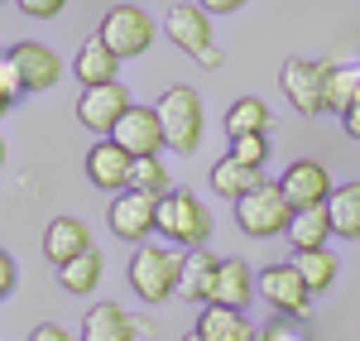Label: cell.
Instances as JSON below:
<instances>
[{"instance_id": "1", "label": "cell", "mask_w": 360, "mask_h": 341, "mask_svg": "<svg viewBox=\"0 0 360 341\" xmlns=\"http://www.w3.org/2000/svg\"><path fill=\"white\" fill-rule=\"evenodd\" d=\"M159 236L178 250H202L207 236H212V212L202 207L197 193L173 188L168 198H159Z\"/></svg>"}, {"instance_id": "2", "label": "cell", "mask_w": 360, "mask_h": 341, "mask_svg": "<svg viewBox=\"0 0 360 341\" xmlns=\"http://www.w3.org/2000/svg\"><path fill=\"white\" fill-rule=\"evenodd\" d=\"M236 221H240V231L255 236V240L288 236V226H293V202L283 198V188H278V183L264 178L255 193H245V198L236 202Z\"/></svg>"}, {"instance_id": "3", "label": "cell", "mask_w": 360, "mask_h": 341, "mask_svg": "<svg viewBox=\"0 0 360 341\" xmlns=\"http://www.w3.org/2000/svg\"><path fill=\"white\" fill-rule=\"evenodd\" d=\"M159 125H164V144L178 154H193L202 144V96L193 86H168L159 96Z\"/></svg>"}, {"instance_id": "4", "label": "cell", "mask_w": 360, "mask_h": 341, "mask_svg": "<svg viewBox=\"0 0 360 341\" xmlns=\"http://www.w3.org/2000/svg\"><path fill=\"white\" fill-rule=\"evenodd\" d=\"M178 250L164 245H139L130 255V288H135L144 303H168L178 293Z\"/></svg>"}, {"instance_id": "5", "label": "cell", "mask_w": 360, "mask_h": 341, "mask_svg": "<svg viewBox=\"0 0 360 341\" xmlns=\"http://www.w3.org/2000/svg\"><path fill=\"white\" fill-rule=\"evenodd\" d=\"M154 34H159V25H154L139 5H115V10H106V20L96 25V39H101L120 63H125V58L149 53Z\"/></svg>"}, {"instance_id": "6", "label": "cell", "mask_w": 360, "mask_h": 341, "mask_svg": "<svg viewBox=\"0 0 360 341\" xmlns=\"http://www.w3.org/2000/svg\"><path fill=\"white\" fill-rule=\"evenodd\" d=\"M327 77H332V63H312V58H288L278 86L288 96V106L298 115H322L327 111Z\"/></svg>"}, {"instance_id": "7", "label": "cell", "mask_w": 360, "mask_h": 341, "mask_svg": "<svg viewBox=\"0 0 360 341\" xmlns=\"http://www.w3.org/2000/svg\"><path fill=\"white\" fill-rule=\"evenodd\" d=\"M278 188H283V198L293 202V212H307V207H327L336 193L332 173L322 169L317 159H293L283 178H278Z\"/></svg>"}, {"instance_id": "8", "label": "cell", "mask_w": 360, "mask_h": 341, "mask_svg": "<svg viewBox=\"0 0 360 341\" xmlns=\"http://www.w3.org/2000/svg\"><path fill=\"white\" fill-rule=\"evenodd\" d=\"M259 293L274 303L278 317L303 322V317L312 313V293H307L303 274H298L293 264H269V269H259Z\"/></svg>"}, {"instance_id": "9", "label": "cell", "mask_w": 360, "mask_h": 341, "mask_svg": "<svg viewBox=\"0 0 360 341\" xmlns=\"http://www.w3.org/2000/svg\"><path fill=\"white\" fill-rule=\"evenodd\" d=\"M135 101H130V91L120 82L111 86H86L82 96H77V120H82L91 135H101V140H111V130L120 125V115L130 111Z\"/></svg>"}, {"instance_id": "10", "label": "cell", "mask_w": 360, "mask_h": 341, "mask_svg": "<svg viewBox=\"0 0 360 341\" xmlns=\"http://www.w3.org/2000/svg\"><path fill=\"white\" fill-rule=\"evenodd\" d=\"M111 140L130 154V159H159L164 149V125H159V111L154 106H130L120 115V125L111 130Z\"/></svg>"}, {"instance_id": "11", "label": "cell", "mask_w": 360, "mask_h": 341, "mask_svg": "<svg viewBox=\"0 0 360 341\" xmlns=\"http://www.w3.org/2000/svg\"><path fill=\"white\" fill-rule=\"evenodd\" d=\"M111 231L120 240L149 245V236L159 231V202L144 198V193H120V198L111 202Z\"/></svg>"}, {"instance_id": "12", "label": "cell", "mask_w": 360, "mask_h": 341, "mask_svg": "<svg viewBox=\"0 0 360 341\" xmlns=\"http://www.w3.org/2000/svg\"><path fill=\"white\" fill-rule=\"evenodd\" d=\"M130 169H135V159L120 149L115 140H101L86 149V178H91V188H101V193H130Z\"/></svg>"}, {"instance_id": "13", "label": "cell", "mask_w": 360, "mask_h": 341, "mask_svg": "<svg viewBox=\"0 0 360 341\" xmlns=\"http://www.w3.org/2000/svg\"><path fill=\"white\" fill-rule=\"evenodd\" d=\"M10 63L20 67V82H25V91H49V86L63 77V63H58V53H53V49H44V44H34V39L15 44V49H10Z\"/></svg>"}, {"instance_id": "14", "label": "cell", "mask_w": 360, "mask_h": 341, "mask_svg": "<svg viewBox=\"0 0 360 341\" xmlns=\"http://www.w3.org/2000/svg\"><path fill=\"white\" fill-rule=\"evenodd\" d=\"M164 34L183 49V53H193V58L202 53L207 44H217V39H212V20H207L202 5H173V10L164 15Z\"/></svg>"}, {"instance_id": "15", "label": "cell", "mask_w": 360, "mask_h": 341, "mask_svg": "<svg viewBox=\"0 0 360 341\" xmlns=\"http://www.w3.org/2000/svg\"><path fill=\"white\" fill-rule=\"evenodd\" d=\"M250 298H255V274H250V264H245V259H221V264H217V279H212V293H207V303L245 313Z\"/></svg>"}, {"instance_id": "16", "label": "cell", "mask_w": 360, "mask_h": 341, "mask_svg": "<svg viewBox=\"0 0 360 341\" xmlns=\"http://www.w3.org/2000/svg\"><path fill=\"white\" fill-rule=\"evenodd\" d=\"M135 317L125 313L120 303H96V308H86L82 317V332L77 341H135Z\"/></svg>"}, {"instance_id": "17", "label": "cell", "mask_w": 360, "mask_h": 341, "mask_svg": "<svg viewBox=\"0 0 360 341\" xmlns=\"http://www.w3.org/2000/svg\"><path fill=\"white\" fill-rule=\"evenodd\" d=\"M86 250H91V236H86V226L77 221V217H58V221H49V231H44V255L53 259L58 269L72 264L77 255H86Z\"/></svg>"}, {"instance_id": "18", "label": "cell", "mask_w": 360, "mask_h": 341, "mask_svg": "<svg viewBox=\"0 0 360 341\" xmlns=\"http://www.w3.org/2000/svg\"><path fill=\"white\" fill-rule=\"evenodd\" d=\"M217 264H221V259L212 255V250H183V259H178V293L207 308V293H212V279H217Z\"/></svg>"}, {"instance_id": "19", "label": "cell", "mask_w": 360, "mask_h": 341, "mask_svg": "<svg viewBox=\"0 0 360 341\" xmlns=\"http://www.w3.org/2000/svg\"><path fill=\"white\" fill-rule=\"evenodd\" d=\"M72 72H77V82H82V91L86 86H111L115 82V72H120V58L91 34L82 49H77V63H72Z\"/></svg>"}, {"instance_id": "20", "label": "cell", "mask_w": 360, "mask_h": 341, "mask_svg": "<svg viewBox=\"0 0 360 341\" xmlns=\"http://www.w3.org/2000/svg\"><path fill=\"white\" fill-rule=\"evenodd\" d=\"M197 337H202V341H255L259 332L250 327L245 313L207 303V308H202V317H197Z\"/></svg>"}, {"instance_id": "21", "label": "cell", "mask_w": 360, "mask_h": 341, "mask_svg": "<svg viewBox=\"0 0 360 341\" xmlns=\"http://www.w3.org/2000/svg\"><path fill=\"white\" fill-rule=\"evenodd\" d=\"M332 212L327 207H307V212H293V226H288V240H293V255L303 250H327L332 240Z\"/></svg>"}, {"instance_id": "22", "label": "cell", "mask_w": 360, "mask_h": 341, "mask_svg": "<svg viewBox=\"0 0 360 341\" xmlns=\"http://www.w3.org/2000/svg\"><path fill=\"white\" fill-rule=\"evenodd\" d=\"M259 183H264V169H245V164H236L231 154L212 164V188H217L221 198H231V202H240L245 193H255Z\"/></svg>"}, {"instance_id": "23", "label": "cell", "mask_w": 360, "mask_h": 341, "mask_svg": "<svg viewBox=\"0 0 360 341\" xmlns=\"http://www.w3.org/2000/svg\"><path fill=\"white\" fill-rule=\"evenodd\" d=\"M269 120H274V115H269V106H264L259 96H240V101L226 111V135H231V140L264 135V130H269Z\"/></svg>"}, {"instance_id": "24", "label": "cell", "mask_w": 360, "mask_h": 341, "mask_svg": "<svg viewBox=\"0 0 360 341\" xmlns=\"http://www.w3.org/2000/svg\"><path fill=\"white\" fill-rule=\"evenodd\" d=\"M101 269H106L101 250H86V255H77L72 264L58 269V284L68 288V293H77V298H86V293H96V284H101Z\"/></svg>"}, {"instance_id": "25", "label": "cell", "mask_w": 360, "mask_h": 341, "mask_svg": "<svg viewBox=\"0 0 360 341\" xmlns=\"http://www.w3.org/2000/svg\"><path fill=\"white\" fill-rule=\"evenodd\" d=\"M327 212H332V231L336 236H346V240H360V183H341L327 202Z\"/></svg>"}, {"instance_id": "26", "label": "cell", "mask_w": 360, "mask_h": 341, "mask_svg": "<svg viewBox=\"0 0 360 341\" xmlns=\"http://www.w3.org/2000/svg\"><path fill=\"white\" fill-rule=\"evenodd\" d=\"M293 269L303 274V284H307V293H327V288L336 284V255L332 250H303V255H293Z\"/></svg>"}, {"instance_id": "27", "label": "cell", "mask_w": 360, "mask_h": 341, "mask_svg": "<svg viewBox=\"0 0 360 341\" xmlns=\"http://www.w3.org/2000/svg\"><path fill=\"white\" fill-rule=\"evenodd\" d=\"M360 101V67L351 63H332V77H327V111H351Z\"/></svg>"}, {"instance_id": "28", "label": "cell", "mask_w": 360, "mask_h": 341, "mask_svg": "<svg viewBox=\"0 0 360 341\" xmlns=\"http://www.w3.org/2000/svg\"><path fill=\"white\" fill-rule=\"evenodd\" d=\"M130 193H144V198H168L173 188H168V169L159 159H135V169H130Z\"/></svg>"}, {"instance_id": "29", "label": "cell", "mask_w": 360, "mask_h": 341, "mask_svg": "<svg viewBox=\"0 0 360 341\" xmlns=\"http://www.w3.org/2000/svg\"><path fill=\"white\" fill-rule=\"evenodd\" d=\"M231 159H236V164H245V169H264V159H269V144H264V135L231 140Z\"/></svg>"}, {"instance_id": "30", "label": "cell", "mask_w": 360, "mask_h": 341, "mask_svg": "<svg viewBox=\"0 0 360 341\" xmlns=\"http://www.w3.org/2000/svg\"><path fill=\"white\" fill-rule=\"evenodd\" d=\"M0 96H5V101H20V96H25V82H20V67L10 63V53H0Z\"/></svg>"}, {"instance_id": "31", "label": "cell", "mask_w": 360, "mask_h": 341, "mask_svg": "<svg viewBox=\"0 0 360 341\" xmlns=\"http://www.w3.org/2000/svg\"><path fill=\"white\" fill-rule=\"evenodd\" d=\"M255 341H307V337L298 332L293 317H274L269 327H259V337H255Z\"/></svg>"}, {"instance_id": "32", "label": "cell", "mask_w": 360, "mask_h": 341, "mask_svg": "<svg viewBox=\"0 0 360 341\" xmlns=\"http://www.w3.org/2000/svg\"><path fill=\"white\" fill-rule=\"evenodd\" d=\"M20 10H25L29 20H58L63 10H68V0H15Z\"/></svg>"}, {"instance_id": "33", "label": "cell", "mask_w": 360, "mask_h": 341, "mask_svg": "<svg viewBox=\"0 0 360 341\" xmlns=\"http://www.w3.org/2000/svg\"><path fill=\"white\" fill-rule=\"evenodd\" d=\"M29 341H77V337H68V327H58V322H39L29 332Z\"/></svg>"}, {"instance_id": "34", "label": "cell", "mask_w": 360, "mask_h": 341, "mask_svg": "<svg viewBox=\"0 0 360 341\" xmlns=\"http://www.w3.org/2000/svg\"><path fill=\"white\" fill-rule=\"evenodd\" d=\"M15 279H20V269H15V259L0 250V298H10V288H15Z\"/></svg>"}, {"instance_id": "35", "label": "cell", "mask_w": 360, "mask_h": 341, "mask_svg": "<svg viewBox=\"0 0 360 341\" xmlns=\"http://www.w3.org/2000/svg\"><path fill=\"white\" fill-rule=\"evenodd\" d=\"M197 5H202L207 15H231V10H240L245 0H197Z\"/></svg>"}, {"instance_id": "36", "label": "cell", "mask_w": 360, "mask_h": 341, "mask_svg": "<svg viewBox=\"0 0 360 341\" xmlns=\"http://www.w3.org/2000/svg\"><path fill=\"white\" fill-rule=\"evenodd\" d=\"M221 44H207V49H202V53H197V63H202V67H221Z\"/></svg>"}, {"instance_id": "37", "label": "cell", "mask_w": 360, "mask_h": 341, "mask_svg": "<svg viewBox=\"0 0 360 341\" xmlns=\"http://www.w3.org/2000/svg\"><path fill=\"white\" fill-rule=\"evenodd\" d=\"M341 125H346V135H351V140H360V101H356L346 115H341Z\"/></svg>"}, {"instance_id": "38", "label": "cell", "mask_w": 360, "mask_h": 341, "mask_svg": "<svg viewBox=\"0 0 360 341\" xmlns=\"http://www.w3.org/2000/svg\"><path fill=\"white\" fill-rule=\"evenodd\" d=\"M5 111H10V101H5V96H0V115H5Z\"/></svg>"}, {"instance_id": "39", "label": "cell", "mask_w": 360, "mask_h": 341, "mask_svg": "<svg viewBox=\"0 0 360 341\" xmlns=\"http://www.w3.org/2000/svg\"><path fill=\"white\" fill-rule=\"evenodd\" d=\"M0 164H5V140H0Z\"/></svg>"}, {"instance_id": "40", "label": "cell", "mask_w": 360, "mask_h": 341, "mask_svg": "<svg viewBox=\"0 0 360 341\" xmlns=\"http://www.w3.org/2000/svg\"><path fill=\"white\" fill-rule=\"evenodd\" d=\"M183 341H202V337H197V332H193V337H183Z\"/></svg>"}]
</instances>
